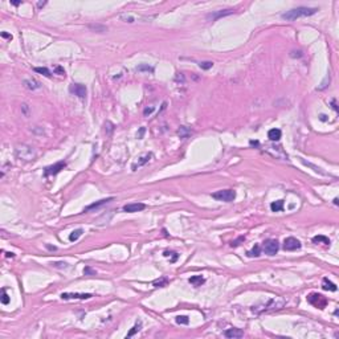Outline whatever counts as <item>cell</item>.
Segmentation results:
<instances>
[{
    "mask_svg": "<svg viewBox=\"0 0 339 339\" xmlns=\"http://www.w3.org/2000/svg\"><path fill=\"white\" fill-rule=\"evenodd\" d=\"M307 301H309L311 305H314L315 307H319V309H325L326 307V298L322 296V294H318V293H313L307 297Z\"/></svg>",
    "mask_w": 339,
    "mask_h": 339,
    "instance_id": "obj_3",
    "label": "cell"
},
{
    "mask_svg": "<svg viewBox=\"0 0 339 339\" xmlns=\"http://www.w3.org/2000/svg\"><path fill=\"white\" fill-rule=\"evenodd\" d=\"M178 134H179L180 138H187V136L190 135V130H188L186 126H182V127H180V129H179Z\"/></svg>",
    "mask_w": 339,
    "mask_h": 339,
    "instance_id": "obj_25",
    "label": "cell"
},
{
    "mask_svg": "<svg viewBox=\"0 0 339 339\" xmlns=\"http://www.w3.org/2000/svg\"><path fill=\"white\" fill-rule=\"evenodd\" d=\"M154 111V107L151 106V107H147V109H144V111H143V114L144 115H148V114H151Z\"/></svg>",
    "mask_w": 339,
    "mask_h": 339,
    "instance_id": "obj_37",
    "label": "cell"
},
{
    "mask_svg": "<svg viewBox=\"0 0 339 339\" xmlns=\"http://www.w3.org/2000/svg\"><path fill=\"white\" fill-rule=\"evenodd\" d=\"M140 327H142V325H140V322H139V323H136V325L134 326V327L130 330V333L127 334V337H129V338H130V337H133L135 333H138V331H139V330H140Z\"/></svg>",
    "mask_w": 339,
    "mask_h": 339,
    "instance_id": "obj_30",
    "label": "cell"
},
{
    "mask_svg": "<svg viewBox=\"0 0 339 339\" xmlns=\"http://www.w3.org/2000/svg\"><path fill=\"white\" fill-rule=\"evenodd\" d=\"M233 12H235L233 10H224V11H217V12H213V14H209L208 16H207V19H208V20H212V21H215V20L220 19V17H224V16H229V15H232Z\"/></svg>",
    "mask_w": 339,
    "mask_h": 339,
    "instance_id": "obj_11",
    "label": "cell"
},
{
    "mask_svg": "<svg viewBox=\"0 0 339 339\" xmlns=\"http://www.w3.org/2000/svg\"><path fill=\"white\" fill-rule=\"evenodd\" d=\"M69 90H70V93L74 94V95H77L78 98H85L86 93H87L86 86L82 85V83H72L70 87H69Z\"/></svg>",
    "mask_w": 339,
    "mask_h": 339,
    "instance_id": "obj_5",
    "label": "cell"
},
{
    "mask_svg": "<svg viewBox=\"0 0 339 339\" xmlns=\"http://www.w3.org/2000/svg\"><path fill=\"white\" fill-rule=\"evenodd\" d=\"M152 158V154L151 152H148V154H144V155H142L138 159V162H135L133 166H131V168H133V171H135L138 167H142L143 164H146V163H148V160Z\"/></svg>",
    "mask_w": 339,
    "mask_h": 339,
    "instance_id": "obj_13",
    "label": "cell"
},
{
    "mask_svg": "<svg viewBox=\"0 0 339 339\" xmlns=\"http://www.w3.org/2000/svg\"><path fill=\"white\" fill-rule=\"evenodd\" d=\"M318 12L317 8H309V7H297V8H293L288 12H285L282 15V19L284 20H288V21H294L299 19V17H307V16H311Z\"/></svg>",
    "mask_w": 339,
    "mask_h": 339,
    "instance_id": "obj_1",
    "label": "cell"
},
{
    "mask_svg": "<svg viewBox=\"0 0 339 339\" xmlns=\"http://www.w3.org/2000/svg\"><path fill=\"white\" fill-rule=\"evenodd\" d=\"M82 232H83V231L81 229V228H78V229L73 231V232H72V233H70V235H69V240H70V241H77V240H78V239H80V237H81Z\"/></svg>",
    "mask_w": 339,
    "mask_h": 339,
    "instance_id": "obj_22",
    "label": "cell"
},
{
    "mask_svg": "<svg viewBox=\"0 0 339 339\" xmlns=\"http://www.w3.org/2000/svg\"><path fill=\"white\" fill-rule=\"evenodd\" d=\"M199 67L201 69H204V70H208V69H211L213 67V63L212 61H201V63L199 64Z\"/></svg>",
    "mask_w": 339,
    "mask_h": 339,
    "instance_id": "obj_28",
    "label": "cell"
},
{
    "mask_svg": "<svg viewBox=\"0 0 339 339\" xmlns=\"http://www.w3.org/2000/svg\"><path fill=\"white\" fill-rule=\"evenodd\" d=\"M95 273H97V272L93 270V269H90V268H85V269H83V274H85V276H90V274L94 276Z\"/></svg>",
    "mask_w": 339,
    "mask_h": 339,
    "instance_id": "obj_33",
    "label": "cell"
},
{
    "mask_svg": "<svg viewBox=\"0 0 339 339\" xmlns=\"http://www.w3.org/2000/svg\"><path fill=\"white\" fill-rule=\"evenodd\" d=\"M24 86L27 87V89L29 90H37V89H40L41 85H40V82L36 81L34 78H27V80H24Z\"/></svg>",
    "mask_w": 339,
    "mask_h": 339,
    "instance_id": "obj_15",
    "label": "cell"
},
{
    "mask_svg": "<svg viewBox=\"0 0 339 339\" xmlns=\"http://www.w3.org/2000/svg\"><path fill=\"white\" fill-rule=\"evenodd\" d=\"M278 241L274 240V239H270V240H266L264 243V252H265L268 256H274V254L278 252Z\"/></svg>",
    "mask_w": 339,
    "mask_h": 339,
    "instance_id": "obj_4",
    "label": "cell"
},
{
    "mask_svg": "<svg viewBox=\"0 0 339 339\" xmlns=\"http://www.w3.org/2000/svg\"><path fill=\"white\" fill-rule=\"evenodd\" d=\"M313 243H314V244L323 243L326 245H329L330 244V240L327 239V237H325V236H315V237H313Z\"/></svg>",
    "mask_w": 339,
    "mask_h": 339,
    "instance_id": "obj_23",
    "label": "cell"
},
{
    "mask_svg": "<svg viewBox=\"0 0 339 339\" xmlns=\"http://www.w3.org/2000/svg\"><path fill=\"white\" fill-rule=\"evenodd\" d=\"M54 268H68V264L67 262H54L52 264Z\"/></svg>",
    "mask_w": 339,
    "mask_h": 339,
    "instance_id": "obj_35",
    "label": "cell"
},
{
    "mask_svg": "<svg viewBox=\"0 0 339 339\" xmlns=\"http://www.w3.org/2000/svg\"><path fill=\"white\" fill-rule=\"evenodd\" d=\"M2 303L3 305H8L10 303V296L6 293V289H2Z\"/></svg>",
    "mask_w": 339,
    "mask_h": 339,
    "instance_id": "obj_29",
    "label": "cell"
},
{
    "mask_svg": "<svg viewBox=\"0 0 339 339\" xmlns=\"http://www.w3.org/2000/svg\"><path fill=\"white\" fill-rule=\"evenodd\" d=\"M167 282H168V280H167L166 277H163V278H160V280L154 281V286H155V288H163V286L167 285Z\"/></svg>",
    "mask_w": 339,
    "mask_h": 339,
    "instance_id": "obj_24",
    "label": "cell"
},
{
    "mask_svg": "<svg viewBox=\"0 0 339 339\" xmlns=\"http://www.w3.org/2000/svg\"><path fill=\"white\" fill-rule=\"evenodd\" d=\"M6 256L7 257H15V254L14 253H6Z\"/></svg>",
    "mask_w": 339,
    "mask_h": 339,
    "instance_id": "obj_44",
    "label": "cell"
},
{
    "mask_svg": "<svg viewBox=\"0 0 339 339\" xmlns=\"http://www.w3.org/2000/svg\"><path fill=\"white\" fill-rule=\"evenodd\" d=\"M244 240H245V237H244V236H241V237H239V239H237V240L232 241V244H231V245H232V246H237V245H240V243H241V241H244Z\"/></svg>",
    "mask_w": 339,
    "mask_h": 339,
    "instance_id": "obj_34",
    "label": "cell"
},
{
    "mask_svg": "<svg viewBox=\"0 0 339 339\" xmlns=\"http://www.w3.org/2000/svg\"><path fill=\"white\" fill-rule=\"evenodd\" d=\"M56 72L57 73H60V76H65V70L63 68H60V67H57L56 68Z\"/></svg>",
    "mask_w": 339,
    "mask_h": 339,
    "instance_id": "obj_38",
    "label": "cell"
},
{
    "mask_svg": "<svg viewBox=\"0 0 339 339\" xmlns=\"http://www.w3.org/2000/svg\"><path fill=\"white\" fill-rule=\"evenodd\" d=\"M90 293H63L61 298L63 299H89L91 298Z\"/></svg>",
    "mask_w": 339,
    "mask_h": 339,
    "instance_id": "obj_9",
    "label": "cell"
},
{
    "mask_svg": "<svg viewBox=\"0 0 339 339\" xmlns=\"http://www.w3.org/2000/svg\"><path fill=\"white\" fill-rule=\"evenodd\" d=\"M301 243H299V240H297L296 237H288V239H285L284 241V249L285 250H290V252H293V250H297L301 248Z\"/></svg>",
    "mask_w": 339,
    "mask_h": 339,
    "instance_id": "obj_7",
    "label": "cell"
},
{
    "mask_svg": "<svg viewBox=\"0 0 339 339\" xmlns=\"http://www.w3.org/2000/svg\"><path fill=\"white\" fill-rule=\"evenodd\" d=\"M12 4H14V6H20L21 4V2H11Z\"/></svg>",
    "mask_w": 339,
    "mask_h": 339,
    "instance_id": "obj_43",
    "label": "cell"
},
{
    "mask_svg": "<svg viewBox=\"0 0 339 339\" xmlns=\"http://www.w3.org/2000/svg\"><path fill=\"white\" fill-rule=\"evenodd\" d=\"M146 208V205L143 203H133V204H126L123 207V211L125 212H129V213H134V212H139Z\"/></svg>",
    "mask_w": 339,
    "mask_h": 339,
    "instance_id": "obj_10",
    "label": "cell"
},
{
    "mask_svg": "<svg viewBox=\"0 0 339 339\" xmlns=\"http://www.w3.org/2000/svg\"><path fill=\"white\" fill-rule=\"evenodd\" d=\"M143 134H144V127H140L139 134H138V138H139V139H142V138H143Z\"/></svg>",
    "mask_w": 339,
    "mask_h": 339,
    "instance_id": "obj_39",
    "label": "cell"
},
{
    "mask_svg": "<svg viewBox=\"0 0 339 339\" xmlns=\"http://www.w3.org/2000/svg\"><path fill=\"white\" fill-rule=\"evenodd\" d=\"M176 323H179V325H188V323H190V319H188V317H186V315H179V317H176Z\"/></svg>",
    "mask_w": 339,
    "mask_h": 339,
    "instance_id": "obj_27",
    "label": "cell"
},
{
    "mask_svg": "<svg viewBox=\"0 0 339 339\" xmlns=\"http://www.w3.org/2000/svg\"><path fill=\"white\" fill-rule=\"evenodd\" d=\"M270 209L273 212H280V211L284 209V200H277V201H273L270 204Z\"/></svg>",
    "mask_w": 339,
    "mask_h": 339,
    "instance_id": "obj_20",
    "label": "cell"
},
{
    "mask_svg": "<svg viewBox=\"0 0 339 339\" xmlns=\"http://www.w3.org/2000/svg\"><path fill=\"white\" fill-rule=\"evenodd\" d=\"M212 197L219 200V201H227V203H229V201L235 200L236 192L233 190H221V191H217V192L212 193Z\"/></svg>",
    "mask_w": 339,
    "mask_h": 339,
    "instance_id": "obj_2",
    "label": "cell"
},
{
    "mask_svg": "<svg viewBox=\"0 0 339 339\" xmlns=\"http://www.w3.org/2000/svg\"><path fill=\"white\" fill-rule=\"evenodd\" d=\"M319 118H321V121H323V122H325V121H327V117H326L325 114H322V115H321Z\"/></svg>",
    "mask_w": 339,
    "mask_h": 339,
    "instance_id": "obj_41",
    "label": "cell"
},
{
    "mask_svg": "<svg viewBox=\"0 0 339 339\" xmlns=\"http://www.w3.org/2000/svg\"><path fill=\"white\" fill-rule=\"evenodd\" d=\"M111 200H113V197H107V199H102V200H98V201H95V203H93V204L87 205L86 208L83 209V212H89V211L94 209V208H98V207L103 205V204H106V203H109V201H111Z\"/></svg>",
    "mask_w": 339,
    "mask_h": 339,
    "instance_id": "obj_16",
    "label": "cell"
},
{
    "mask_svg": "<svg viewBox=\"0 0 339 339\" xmlns=\"http://www.w3.org/2000/svg\"><path fill=\"white\" fill-rule=\"evenodd\" d=\"M136 70L138 72H152V68L151 67H148V65H139V67H136Z\"/></svg>",
    "mask_w": 339,
    "mask_h": 339,
    "instance_id": "obj_31",
    "label": "cell"
},
{
    "mask_svg": "<svg viewBox=\"0 0 339 339\" xmlns=\"http://www.w3.org/2000/svg\"><path fill=\"white\" fill-rule=\"evenodd\" d=\"M2 37H4V38H10V40H12V36H11V34H8V33H6V32H2Z\"/></svg>",
    "mask_w": 339,
    "mask_h": 339,
    "instance_id": "obj_40",
    "label": "cell"
},
{
    "mask_svg": "<svg viewBox=\"0 0 339 339\" xmlns=\"http://www.w3.org/2000/svg\"><path fill=\"white\" fill-rule=\"evenodd\" d=\"M121 19H122V20H125L126 23H134V21H135L134 17H133V16H130V15H127V16L122 15V16H121Z\"/></svg>",
    "mask_w": 339,
    "mask_h": 339,
    "instance_id": "obj_32",
    "label": "cell"
},
{
    "mask_svg": "<svg viewBox=\"0 0 339 339\" xmlns=\"http://www.w3.org/2000/svg\"><path fill=\"white\" fill-rule=\"evenodd\" d=\"M290 56H292V57H302V52L301 50H297V52L293 50L292 53H290Z\"/></svg>",
    "mask_w": 339,
    "mask_h": 339,
    "instance_id": "obj_36",
    "label": "cell"
},
{
    "mask_svg": "<svg viewBox=\"0 0 339 339\" xmlns=\"http://www.w3.org/2000/svg\"><path fill=\"white\" fill-rule=\"evenodd\" d=\"M284 305H285V301H284V299H280V301H277V299H270V301L268 302L261 310H258L257 313H260V311H268V310H274V309L278 310V309H281V307H282Z\"/></svg>",
    "mask_w": 339,
    "mask_h": 339,
    "instance_id": "obj_8",
    "label": "cell"
},
{
    "mask_svg": "<svg viewBox=\"0 0 339 339\" xmlns=\"http://www.w3.org/2000/svg\"><path fill=\"white\" fill-rule=\"evenodd\" d=\"M322 289L323 290H330V292H337V285L331 282L329 278L322 280Z\"/></svg>",
    "mask_w": 339,
    "mask_h": 339,
    "instance_id": "obj_17",
    "label": "cell"
},
{
    "mask_svg": "<svg viewBox=\"0 0 339 339\" xmlns=\"http://www.w3.org/2000/svg\"><path fill=\"white\" fill-rule=\"evenodd\" d=\"M188 281H190V284L193 285V286H201V285L205 282V280H204L201 276H193V277H191V278L188 280Z\"/></svg>",
    "mask_w": 339,
    "mask_h": 339,
    "instance_id": "obj_19",
    "label": "cell"
},
{
    "mask_svg": "<svg viewBox=\"0 0 339 339\" xmlns=\"http://www.w3.org/2000/svg\"><path fill=\"white\" fill-rule=\"evenodd\" d=\"M65 167H67V163H65V162H57L56 164L46 167L45 171H44V174H45V176H50V175H57L61 170H64Z\"/></svg>",
    "mask_w": 339,
    "mask_h": 339,
    "instance_id": "obj_6",
    "label": "cell"
},
{
    "mask_svg": "<svg viewBox=\"0 0 339 339\" xmlns=\"http://www.w3.org/2000/svg\"><path fill=\"white\" fill-rule=\"evenodd\" d=\"M281 130L278 129H272L269 130V133H268V138H269L270 140H273V142H277V140H280L281 139Z\"/></svg>",
    "mask_w": 339,
    "mask_h": 339,
    "instance_id": "obj_18",
    "label": "cell"
},
{
    "mask_svg": "<svg viewBox=\"0 0 339 339\" xmlns=\"http://www.w3.org/2000/svg\"><path fill=\"white\" fill-rule=\"evenodd\" d=\"M34 72L40 73V74H42V76H45V77H50V70L46 69V68H34Z\"/></svg>",
    "mask_w": 339,
    "mask_h": 339,
    "instance_id": "obj_26",
    "label": "cell"
},
{
    "mask_svg": "<svg viewBox=\"0 0 339 339\" xmlns=\"http://www.w3.org/2000/svg\"><path fill=\"white\" fill-rule=\"evenodd\" d=\"M334 204H335V205H338V204H339V201H338V197H335V199H334Z\"/></svg>",
    "mask_w": 339,
    "mask_h": 339,
    "instance_id": "obj_45",
    "label": "cell"
},
{
    "mask_svg": "<svg viewBox=\"0 0 339 339\" xmlns=\"http://www.w3.org/2000/svg\"><path fill=\"white\" fill-rule=\"evenodd\" d=\"M260 253H261V248H260V245H258V244L254 245L252 250H248V252H246V254H248V257H258V256H260Z\"/></svg>",
    "mask_w": 339,
    "mask_h": 339,
    "instance_id": "obj_21",
    "label": "cell"
},
{
    "mask_svg": "<svg viewBox=\"0 0 339 339\" xmlns=\"http://www.w3.org/2000/svg\"><path fill=\"white\" fill-rule=\"evenodd\" d=\"M333 107H334V110H335V111H338V107H337V105H335V101H333Z\"/></svg>",
    "mask_w": 339,
    "mask_h": 339,
    "instance_id": "obj_42",
    "label": "cell"
},
{
    "mask_svg": "<svg viewBox=\"0 0 339 339\" xmlns=\"http://www.w3.org/2000/svg\"><path fill=\"white\" fill-rule=\"evenodd\" d=\"M17 151H23L24 154H21V155H19L21 159H27V160H30L34 156V152H33V150L30 148V147H25V146H21L17 148Z\"/></svg>",
    "mask_w": 339,
    "mask_h": 339,
    "instance_id": "obj_14",
    "label": "cell"
},
{
    "mask_svg": "<svg viewBox=\"0 0 339 339\" xmlns=\"http://www.w3.org/2000/svg\"><path fill=\"white\" fill-rule=\"evenodd\" d=\"M225 337L229 339H239L244 337V331L241 329H228L225 331Z\"/></svg>",
    "mask_w": 339,
    "mask_h": 339,
    "instance_id": "obj_12",
    "label": "cell"
}]
</instances>
